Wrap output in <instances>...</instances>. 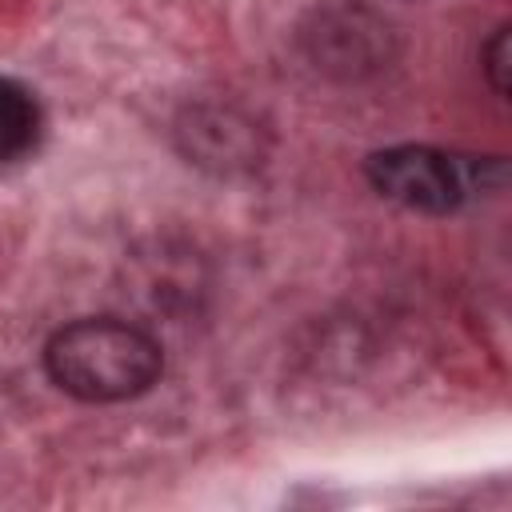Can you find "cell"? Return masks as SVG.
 <instances>
[{"label":"cell","mask_w":512,"mask_h":512,"mask_svg":"<svg viewBox=\"0 0 512 512\" xmlns=\"http://www.w3.org/2000/svg\"><path fill=\"white\" fill-rule=\"evenodd\" d=\"M44 372L72 400L124 404L160 384L164 348L120 316H80L48 336Z\"/></svg>","instance_id":"1"},{"label":"cell","mask_w":512,"mask_h":512,"mask_svg":"<svg viewBox=\"0 0 512 512\" xmlns=\"http://www.w3.org/2000/svg\"><path fill=\"white\" fill-rule=\"evenodd\" d=\"M296 44L316 72L344 84L368 80L396 60V28L360 0L316 4L300 24Z\"/></svg>","instance_id":"2"},{"label":"cell","mask_w":512,"mask_h":512,"mask_svg":"<svg viewBox=\"0 0 512 512\" xmlns=\"http://www.w3.org/2000/svg\"><path fill=\"white\" fill-rule=\"evenodd\" d=\"M364 176L384 200L424 216H448L480 192V164L432 144L380 148L364 160Z\"/></svg>","instance_id":"3"},{"label":"cell","mask_w":512,"mask_h":512,"mask_svg":"<svg viewBox=\"0 0 512 512\" xmlns=\"http://www.w3.org/2000/svg\"><path fill=\"white\" fill-rule=\"evenodd\" d=\"M176 148L188 156V164L220 172V176H236L248 172L264 160V128L232 108V104H216V100H196L188 104L176 124H172Z\"/></svg>","instance_id":"4"},{"label":"cell","mask_w":512,"mask_h":512,"mask_svg":"<svg viewBox=\"0 0 512 512\" xmlns=\"http://www.w3.org/2000/svg\"><path fill=\"white\" fill-rule=\"evenodd\" d=\"M44 112L28 84L0 76V164L28 156L40 144Z\"/></svg>","instance_id":"5"},{"label":"cell","mask_w":512,"mask_h":512,"mask_svg":"<svg viewBox=\"0 0 512 512\" xmlns=\"http://www.w3.org/2000/svg\"><path fill=\"white\" fill-rule=\"evenodd\" d=\"M480 68H484L492 92H496V96H508V80H512V28H508V24H500V28L492 32V40L484 44Z\"/></svg>","instance_id":"6"}]
</instances>
